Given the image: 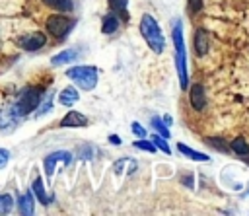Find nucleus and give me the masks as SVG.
<instances>
[{"label": "nucleus", "mask_w": 249, "mask_h": 216, "mask_svg": "<svg viewBox=\"0 0 249 216\" xmlns=\"http://www.w3.org/2000/svg\"><path fill=\"white\" fill-rule=\"evenodd\" d=\"M173 45H175V62H177V74H179V86L181 90H187L189 86V74H187V51L183 43V23L179 19L173 21Z\"/></svg>", "instance_id": "f257e3e1"}, {"label": "nucleus", "mask_w": 249, "mask_h": 216, "mask_svg": "<svg viewBox=\"0 0 249 216\" xmlns=\"http://www.w3.org/2000/svg\"><path fill=\"white\" fill-rule=\"evenodd\" d=\"M140 33L144 37V41L148 43V47L154 51V53H161L163 51V35H161V29L158 25V21L150 16V14H144L142 19H140Z\"/></svg>", "instance_id": "f03ea898"}, {"label": "nucleus", "mask_w": 249, "mask_h": 216, "mask_svg": "<svg viewBox=\"0 0 249 216\" xmlns=\"http://www.w3.org/2000/svg\"><path fill=\"white\" fill-rule=\"evenodd\" d=\"M66 76L74 80L82 90H93L97 84V68L95 66H74L66 70Z\"/></svg>", "instance_id": "7ed1b4c3"}, {"label": "nucleus", "mask_w": 249, "mask_h": 216, "mask_svg": "<svg viewBox=\"0 0 249 216\" xmlns=\"http://www.w3.org/2000/svg\"><path fill=\"white\" fill-rule=\"evenodd\" d=\"M39 103H41V90H37V88H25V90L19 93V99H18V103H16L14 107H16L18 113L23 117V115L35 111Z\"/></svg>", "instance_id": "20e7f679"}, {"label": "nucleus", "mask_w": 249, "mask_h": 216, "mask_svg": "<svg viewBox=\"0 0 249 216\" xmlns=\"http://www.w3.org/2000/svg\"><path fill=\"white\" fill-rule=\"evenodd\" d=\"M70 29H72V21L66 19V18H62V16H51L47 19V31L51 35L58 37V39H62Z\"/></svg>", "instance_id": "39448f33"}, {"label": "nucleus", "mask_w": 249, "mask_h": 216, "mask_svg": "<svg viewBox=\"0 0 249 216\" xmlns=\"http://www.w3.org/2000/svg\"><path fill=\"white\" fill-rule=\"evenodd\" d=\"M58 162H62L64 165H68L72 162V154L70 152H54V154H49L45 158V173H47V177H51L54 173V165Z\"/></svg>", "instance_id": "423d86ee"}, {"label": "nucleus", "mask_w": 249, "mask_h": 216, "mask_svg": "<svg viewBox=\"0 0 249 216\" xmlns=\"http://www.w3.org/2000/svg\"><path fill=\"white\" fill-rule=\"evenodd\" d=\"M21 115L18 113V109L12 105V107H6V109H2L0 111V128L2 130H6V128H12L16 123H18V119H19Z\"/></svg>", "instance_id": "0eeeda50"}, {"label": "nucleus", "mask_w": 249, "mask_h": 216, "mask_svg": "<svg viewBox=\"0 0 249 216\" xmlns=\"http://www.w3.org/2000/svg\"><path fill=\"white\" fill-rule=\"evenodd\" d=\"M45 43H47V37H45L43 33H33V35H27V37L19 39V45H21L25 51H37V49H41Z\"/></svg>", "instance_id": "6e6552de"}, {"label": "nucleus", "mask_w": 249, "mask_h": 216, "mask_svg": "<svg viewBox=\"0 0 249 216\" xmlns=\"http://www.w3.org/2000/svg\"><path fill=\"white\" fill-rule=\"evenodd\" d=\"M191 105H193L196 111H202V107L206 105L202 84H193V88H191Z\"/></svg>", "instance_id": "1a4fd4ad"}, {"label": "nucleus", "mask_w": 249, "mask_h": 216, "mask_svg": "<svg viewBox=\"0 0 249 216\" xmlns=\"http://www.w3.org/2000/svg\"><path fill=\"white\" fill-rule=\"evenodd\" d=\"M88 125V119L78 113V111H70L62 121H60V126H86Z\"/></svg>", "instance_id": "9d476101"}, {"label": "nucleus", "mask_w": 249, "mask_h": 216, "mask_svg": "<svg viewBox=\"0 0 249 216\" xmlns=\"http://www.w3.org/2000/svg\"><path fill=\"white\" fill-rule=\"evenodd\" d=\"M18 208H19V214H25V216H31L35 212V204H33V195L31 193H23L18 200Z\"/></svg>", "instance_id": "9b49d317"}, {"label": "nucleus", "mask_w": 249, "mask_h": 216, "mask_svg": "<svg viewBox=\"0 0 249 216\" xmlns=\"http://www.w3.org/2000/svg\"><path fill=\"white\" fill-rule=\"evenodd\" d=\"M78 99H80V95H78V90H76V88H64V90L58 93V101H60L62 105H74Z\"/></svg>", "instance_id": "f8f14e48"}, {"label": "nucleus", "mask_w": 249, "mask_h": 216, "mask_svg": "<svg viewBox=\"0 0 249 216\" xmlns=\"http://www.w3.org/2000/svg\"><path fill=\"white\" fill-rule=\"evenodd\" d=\"M177 148H179V152H181V154H185L187 158H191V160H195V162H208V160H210L206 154L196 152V150L189 148V146H187V144H183V142H179V144H177Z\"/></svg>", "instance_id": "ddd939ff"}, {"label": "nucleus", "mask_w": 249, "mask_h": 216, "mask_svg": "<svg viewBox=\"0 0 249 216\" xmlns=\"http://www.w3.org/2000/svg\"><path fill=\"white\" fill-rule=\"evenodd\" d=\"M78 56V53L74 51V49H68V51H62V53H58V54H54L53 58H51V62L54 64V66H60V64H66V62H72L74 58Z\"/></svg>", "instance_id": "4468645a"}, {"label": "nucleus", "mask_w": 249, "mask_h": 216, "mask_svg": "<svg viewBox=\"0 0 249 216\" xmlns=\"http://www.w3.org/2000/svg\"><path fill=\"white\" fill-rule=\"evenodd\" d=\"M195 51H196V54H204L208 51V37L202 29H198L195 33Z\"/></svg>", "instance_id": "2eb2a0df"}, {"label": "nucleus", "mask_w": 249, "mask_h": 216, "mask_svg": "<svg viewBox=\"0 0 249 216\" xmlns=\"http://www.w3.org/2000/svg\"><path fill=\"white\" fill-rule=\"evenodd\" d=\"M119 29V18L115 14H107L103 18V23H101V31L103 33H115Z\"/></svg>", "instance_id": "dca6fc26"}, {"label": "nucleus", "mask_w": 249, "mask_h": 216, "mask_svg": "<svg viewBox=\"0 0 249 216\" xmlns=\"http://www.w3.org/2000/svg\"><path fill=\"white\" fill-rule=\"evenodd\" d=\"M33 193L37 195V198H39L41 204H49V202H51V197L45 193V189H43V181H41V179H35V181H33Z\"/></svg>", "instance_id": "f3484780"}, {"label": "nucleus", "mask_w": 249, "mask_h": 216, "mask_svg": "<svg viewBox=\"0 0 249 216\" xmlns=\"http://www.w3.org/2000/svg\"><path fill=\"white\" fill-rule=\"evenodd\" d=\"M49 8L60 10V12H70L72 10V0H43Z\"/></svg>", "instance_id": "a211bd4d"}, {"label": "nucleus", "mask_w": 249, "mask_h": 216, "mask_svg": "<svg viewBox=\"0 0 249 216\" xmlns=\"http://www.w3.org/2000/svg\"><path fill=\"white\" fill-rule=\"evenodd\" d=\"M230 146H231V150H233L235 154H239V156H245V154H249V146H247V142H245L241 136L233 138Z\"/></svg>", "instance_id": "6ab92c4d"}, {"label": "nucleus", "mask_w": 249, "mask_h": 216, "mask_svg": "<svg viewBox=\"0 0 249 216\" xmlns=\"http://www.w3.org/2000/svg\"><path fill=\"white\" fill-rule=\"evenodd\" d=\"M152 126H154V128H156V132H158L160 136H163V138H167V136L171 134V132L167 130V125H165L161 119H158V117H154V119H152Z\"/></svg>", "instance_id": "aec40b11"}, {"label": "nucleus", "mask_w": 249, "mask_h": 216, "mask_svg": "<svg viewBox=\"0 0 249 216\" xmlns=\"http://www.w3.org/2000/svg\"><path fill=\"white\" fill-rule=\"evenodd\" d=\"M14 206V198L10 195H0V214H8Z\"/></svg>", "instance_id": "412c9836"}, {"label": "nucleus", "mask_w": 249, "mask_h": 216, "mask_svg": "<svg viewBox=\"0 0 249 216\" xmlns=\"http://www.w3.org/2000/svg\"><path fill=\"white\" fill-rule=\"evenodd\" d=\"M152 142H154V146H156V148H160L163 154H171V148L167 146V142H165V138H163V136L154 134V140H152Z\"/></svg>", "instance_id": "4be33fe9"}, {"label": "nucleus", "mask_w": 249, "mask_h": 216, "mask_svg": "<svg viewBox=\"0 0 249 216\" xmlns=\"http://www.w3.org/2000/svg\"><path fill=\"white\" fill-rule=\"evenodd\" d=\"M132 146H136L138 150H144V152H150V154H154L158 148L154 146V142H148V140H144V138H140V140H136Z\"/></svg>", "instance_id": "5701e85b"}, {"label": "nucleus", "mask_w": 249, "mask_h": 216, "mask_svg": "<svg viewBox=\"0 0 249 216\" xmlns=\"http://www.w3.org/2000/svg\"><path fill=\"white\" fill-rule=\"evenodd\" d=\"M109 2V6L115 10V12H126V4H128V0H107Z\"/></svg>", "instance_id": "b1692460"}, {"label": "nucleus", "mask_w": 249, "mask_h": 216, "mask_svg": "<svg viewBox=\"0 0 249 216\" xmlns=\"http://www.w3.org/2000/svg\"><path fill=\"white\" fill-rule=\"evenodd\" d=\"M43 103L41 105H37V115H43L45 111H49L51 109V95L47 97V99H41Z\"/></svg>", "instance_id": "393cba45"}, {"label": "nucleus", "mask_w": 249, "mask_h": 216, "mask_svg": "<svg viewBox=\"0 0 249 216\" xmlns=\"http://www.w3.org/2000/svg\"><path fill=\"white\" fill-rule=\"evenodd\" d=\"M208 142H210V144H214V148H216V150H220V152H228V148L224 146V140H222V138H210Z\"/></svg>", "instance_id": "a878e982"}, {"label": "nucleus", "mask_w": 249, "mask_h": 216, "mask_svg": "<svg viewBox=\"0 0 249 216\" xmlns=\"http://www.w3.org/2000/svg\"><path fill=\"white\" fill-rule=\"evenodd\" d=\"M189 10L191 14H196L198 10H202V0H189Z\"/></svg>", "instance_id": "bb28decb"}, {"label": "nucleus", "mask_w": 249, "mask_h": 216, "mask_svg": "<svg viewBox=\"0 0 249 216\" xmlns=\"http://www.w3.org/2000/svg\"><path fill=\"white\" fill-rule=\"evenodd\" d=\"M132 132H134L136 136H140V138L146 136V130H144V126H142L140 123H132Z\"/></svg>", "instance_id": "cd10ccee"}, {"label": "nucleus", "mask_w": 249, "mask_h": 216, "mask_svg": "<svg viewBox=\"0 0 249 216\" xmlns=\"http://www.w3.org/2000/svg\"><path fill=\"white\" fill-rule=\"evenodd\" d=\"M8 160H10V154H8V150H2V148H0V169H2V167H6Z\"/></svg>", "instance_id": "c85d7f7f"}, {"label": "nucleus", "mask_w": 249, "mask_h": 216, "mask_svg": "<svg viewBox=\"0 0 249 216\" xmlns=\"http://www.w3.org/2000/svg\"><path fill=\"white\" fill-rule=\"evenodd\" d=\"M109 142H113V144H121V138L115 136V134H111V136H109Z\"/></svg>", "instance_id": "c756f323"}, {"label": "nucleus", "mask_w": 249, "mask_h": 216, "mask_svg": "<svg viewBox=\"0 0 249 216\" xmlns=\"http://www.w3.org/2000/svg\"><path fill=\"white\" fill-rule=\"evenodd\" d=\"M163 123H165V125H171V123H173L171 115H165V117H163Z\"/></svg>", "instance_id": "7c9ffc66"}]
</instances>
